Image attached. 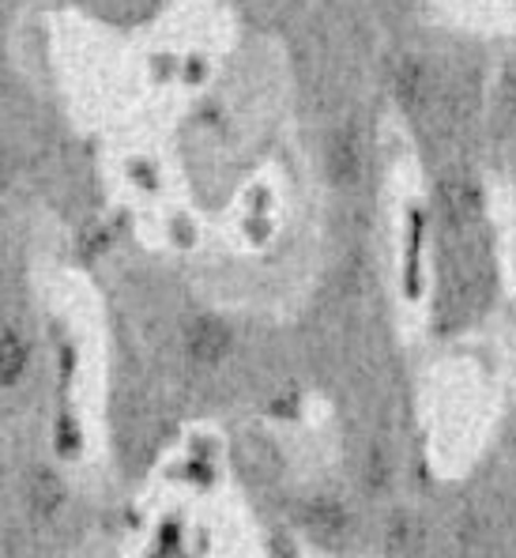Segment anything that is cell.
Instances as JSON below:
<instances>
[{"instance_id": "obj_1", "label": "cell", "mask_w": 516, "mask_h": 558, "mask_svg": "<svg viewBox=\"0 0 516 558\" xmlns=\"http://www.w3.org/2000/svg\"><path fill=\"white\" fill-rule=\"evenodd\" d=\"M185 348L196 363H219V359L231 351V332H226V325L216 322V317H200V322L188 325Z\"/></svg>"}, {"instance_id": "obj_2", "label": "cell", "mask_w": 516, "mask_h": 558, "mask_svg": "<svg viewBox=\"0 0 516 558\" xmlns=\"http://www.w3.org/2000/svg\"><path fill=\"white\" fill-rule=\"evenodd\" d=\"M329 170L335 182H355L358 170H363V151H358V140L351 133H335L332 147H329Z\"/></svg>"}, {"instance_id": "obj_3", "label": "cell", "mask_w": 516, "mask_h": 558, "mask_svg": "<svg viewBox=\"0 0 516 558\" xmlns=\"http://www.w3.org/2000/svg\"><path fill=\"white\" fill-rule=\"evenodd\" d=\"M441 201H445V211L456 223H468V219H475V211H479V193L464 178H453V182L441 185Z\"/></svg>"}, {"instance_id": "obj_4", "label": "cell", "mask_w": 516, "mask_h": 558, "mask_svg": "<svg viewBox=\"0 0 516 558\" xmlns=\"http://www.w3.org/2000/svg\"><path fill=\"white\" fill-rule=\"evenodd\" d=\"M27 495H30V510H35L38 521H49V517L57 513V506H61V483L49 472H35Z\"/></svg>"}, {"instance_id": "obj_5", "label": "cell", "mask_w": 516, "mask_h": 558, "mask_svg": "<svg viewBox=\"0 0 516 558\" xmlns=\"http://www.w3.org/2000/svg\"><path fill=\"white\" fill-rule=\"evenodd\" d=\"M23 371H27V343L15 332H0V381L12 385Z\"/></svg>"}, {"instance_id": "obj_6", "label": "cell", "mask_w": 516, "mask_h": 558, "mask_svg": "<svg viewBox=\"0 0 516 558\" xmlns=\"http://www.w3.org/2000/svg\"><path fill=\"white\" fill-rule=\"evenodd\" d=\"M400 98H404L407 106H422L426 98H430V80H426V72L419 69V64H404L400 69Z\"/></svg>"}, {"instance_id": "obj_7", "label": "cell", "mask_w": 516, "mask_h": 558, "mask_svg": "<svg viewBox=\"0 0 516 558\" xmlns=\"http://www.w3.org/2000/svg\"><path fill=\"white\" fill-rule=\"evenodd\" d=\"M309 524H314L317 532H340L343 513L335 510L332 502H317V506H309Z\"/></svg>"}, {"instance_id": "obj_8", "label": "cell", "mask_w": 516, "mask_h": 558, "mask_svg": "<svg viewBox=\"0 0 516 558\" xmlns=\"http://www.w3.org/2000/svg\"><path fill=\"white\" fill-rule=\"evenodd\" d=\"M509 102H513V110H516V76L509 80Z\"/></svg>"}]
</instances>
